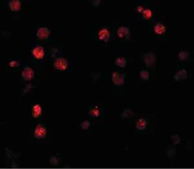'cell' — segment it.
I'll list each match as a JSON object with an SVG mask.
<instances>
[{
    "label": "cell",
    "instance_id": "9",
    "mask_svg": "<svg viewBox=\"0 0 194 169\" xmlns=\"http://www.w3.org/2000/svg\"><path fill=\"white\" fill-rule=\"evenodd\" d=\"M144 62L147 67H153L155 63V54L150 52V53H147L144 56Z\"/></svg>",
    "mask_w": 194,
    "mask_h": 169
},
{
    "label": "cell",
    "instance_id": "12",
    "mask_svg": "<svg viewBox=\"0 0 194 169\" xmlns=\"http://www.w3.org/2000/svg\"><path fill=\"white\" fill-rule=\"evenodd\" d=\"M153 31L157 34H163L166 33V27L161 23H157L153 27Z\"/></svg>",
    "mask_w": 194,
    "mask_h": 169
},
{
    "label": "cell",
    "instance_id": "11",
    "mask_svg": "<svg viewBox=\"0 0 194 169\" xmlns=\"http://www.w3.org/2000/svg\"><path fill=\"white\" fill-rule=\"evenodd\" d=\"M9 7L12 11H18L21 9V2L19 0H12L8 3Z\"/></svg>",
    "mask_w": 194,
    "mask_h": 169
},
{
    "label": "cell",
    "instance_id": "23",
    "mask_svg": "<svg viewBox=\"0 0 194 169\" xmlns=\"http://www.w3.org/2000/svg\"><path fill=\"white\" fill-rule=\"evenodd\" d=\"M49 162L51 164L54 166H57L59 164V160L56 157H51L49 160Z\"/></svg>",
    "mask_w": 194,
    "mask_h": 169
},
{
    "label": "cell",
    "instance_id": "17",
    "mask_svg": "<svg viewBox=\"0 0 194 169\" xmlns=\"http://www.w3.org/2000/svg\"><path fill=\"white\" fill-rule=\"evenodd\" d=\"M143 16L145 20H150L152 18V16H153V13H152L151 10L149 9H145L143 12L142 13Z\"/></svg>",
    "mask_w": 194,
    "mask_h": 169
},
{
    "label": "cell",
    "instance_id": "10",
    "mask_svg": "<svg viewBox=\"0 0 194 169\" xmlns=\"http://www.w3.org/2000/svg\"><path fill=\"white\" fill-rule=\"evenodd\" d=\"M188 77V73L186 70L182 69V70H179L177 73H175V75L174 77V80L175 81H179L181 80H185Z\"/></svg>",
    "mask_w": 194,
    "mask_h": 169
},
{
    "label": "cell",
    "instance_id": "4",
    "mask_svg": "<svg viewBox=\"0 0 194 169\" xmlns=\"http://www.w3.org/2000/svg\"><path fill=\"white\" fill-rule=\"evenodd\" d=\"M34 77V71L33 69L27 66L23 68V70L22 72V77L25 81H31Z\"/></svg>",
    "mask_w": 194,
    "mask_h": 169
},
{
    "label": "cell",
    "instance_id": "18",
    "mask_svg": "<svg viewBox=\"0 0 194 169\" xmlns=\"http://www.w3.org/2000/svg\"><path fill=\"white\" fill-rule=\"evenodd\" d=\"M88 113L90 116H91V117H99L100 115H101L100 110L97 108H95L90 110V111H89Z\"/></svg>",
    "mask_w": 194,
    "mask_h": 169
},
{
    "label": "cell",
    "instance_id": "21",
    "mask_svg": "<svg viewBox=\"0 0 194 169\" xmlns=\"http://www.w3.org/2000/svg\"><path fill=\"white\" fill-rule=\"evenodd\" d=\"M91 123L88 120H83L80 123V127L82 130H87L90 127Z\"/></svg>",
    "mask_w": 194,
    "mask_h": 169
},
{
    "label": "cell",
    "instance_id": "13",
    "mask_svg": "<svg viewBox=\"0 0 194 169\" xmlns=\"http://www.w3.org/2000/svg\"><path fill=\"white\" fill-rule=\"evenodd\" d=\"M42 113V108L40 104H35L32 108V115L34 118H38Z\"/></svg>",
    "mask_w": 194,
    "mask_h": 169
},
{
    "label": "cell",
    "instance_id": "8",
    "mask_svg": "<svg viewBox=\"0 0 194 169\" xmlns=\"http://www.w3.org/2000/svg\"><path fill=\"white\" fill-rule=\"evenodd\" d=\"M98 37L100 40L103 41L104 42L109 41V38H110V32L109 31L106 29V28H103L99 31L98 34Z\"/></svg>",
    "mask_w": 194,
    "mask_h": 169
},
{
    "label": "cell",
    "instance_id": "26",
    "mask_svg": "<svg viewBox=\"0 0 194 169\" xmlns=\"http://www.w3.org/2000/svg\"><path fill=\"white\" fill-rule=\"evenodd\" d=\"M100 3H101V0H98V1L97 0H95V1H93V6L95 7H97Z\"/></svg>",
    "mask_w": 194,
    "mask_h": 169
},
{
    "label": "cell",
    "instance_id": "22",
    "mask_svg": "<svg viewBox=\"0 0 194 169\" xmlns=\"http://www.w3.org/2000/svg\"><path fill=\"white\" fill-rule=\"evenodd\" d=\"M171 141L173 142V144L175 145H177V144H179V142H181L180 137H179V135H171Z\"/></svg>",
    "mask_w": 194,
    "mask_h": 169
},
{
    "label": "cell",
    "instance_id": "7",
    "mask_svg": "<svg viewBox=\"0 0 194 169\" xmlns=\"http://www.w3.org/2000/svg\"><path fill=\"white\" fill-rule=\"evenodd\" d=\"M32 54L35 59H42L45 55V50L42 46H36L32 50Z\"/></svg>",
    "mask_w": 194,
    "mask_h": 169
},
{
    "label": "cell",
    "instance_id": "16",
    "mask_svg": "<svg viewBox=\"0 0 194 169\" xmlns=\"http://www.w3.org/2000/svg\"><path fill=\"white\" fill-rule=\"evenodd\" d=\"M190 57V52L186 51H181L179 53V59L181 61H186Z\"/></svg>",
    "mask_w": 194,
    "mask_h": 169
},
{
    "label": "cell",
    "instance_id": "15",
    "mask_svg": "<svg viewBox=\"0 0 194 169\" xmlns=\"http://www.w3.org/2000/svg\"><path fill=\"white\" fill-rule=\"evenodd\" d=\"M115 64L121 67H125L126 66L127 61L125 57H118L115 59Z\"/></svg>",
    "mask_w": 194,
    "mask_h": 169
},
{
    "label": "cell",
    "instance_id": "25",
    "mask_svg": "<svg viewBox=\"0 0 194 169\" xmlns=\"http://www.w3.org/2000/svg\"><path fill=\"white\" fill-rule=\"evenodd\" d=\"M144 10V8L143 7V6H142V5H139V6H137V8H136V10H137V12L139 13H142Z\"/></svg>",
    "mask_w": 194,
    "mask_h": 169
},
{
    "label": "cell",
    "instance_id": "24",
    "mask_svg": "<svg viewBox=\"0 0 194 169\" xmlns=\"http://www.w3.org/2000/svg\"><path fill=\"white\" fill-rule=\"evenodd\" d=\"M9 65L12 67H16L19 66V62L17 60H12L9 62Z\"/></svg>",
    "mask_w": 194,
    "mask_h": 169
},
{
    "label": "cell",
    "instance_id": "1",
    "mask_svg": "<svg viewBox=\"0 0 194 169\" xmlns=\"http://www.w3.org/2000/svg\"><path fill=\"white\" fill-rule=\"evenodd\" d=\"M53 66L57 70L65 71L68 67V62L64 58H58L55 60Z\"/></svg>",
    "mask_w": 194,
    "mask_h": 169
},
{
    "label": "cell",
    "instance_id": "6",
    "mask_svg": "<svg viewBox=\"0 0 194 169\" xmlns=\"http://www.w3.org/2000/svg\"><path fill=\"white\" fill-rule=\"evenodd\" d=\"M117 35L120 38L128 40L130 37L129 30L127 27L121 26L117 29Z\"/></svg>",
    "mask_w": 194,
    "mask_h": 169
},
{
    "label": "cell",
    "instance_id": "3",
    "mask_svg": "<svg viewBox=\"0 0 194 169\" xmlns=\"http://www.w3.org/2000/svg\"><path fill=\"white\" fill-rule=\"evenodd\" d=\"M112 81L116 86H122L124 84V74H120L118 72H113L111 75Z\"/></svg>",
    "mask_w": 194,
    "mask_h": 169
},
{
    "label": "cell",
    "instance_id": "5",
    "mask_svg": "<svg viewBox=\"0 0 194 169\" xmlns=\"http://www.w3.org/2000/svg\"><path fill=\"white\" fill-rule=\"evenodd\" d=\"M51 34L50 31L48 27H40L37 30L36 32V36L38 37L40 40H46L49 38V35Z\"/></svg>",
    "mask_w": 194,
    "mask_h": 169
},
{
    "label": "cell",
    "instance_id": "19",
    "mask_svg": "<svg viewBox=\"0 0 194 169\" xmlns=\"http://www.w3.org/2000/svg\"><path fill=\"white\" fill-rule=\"evenodd\" d=\"M140 77L144 81H148L150 78V73L147 70H141L140 71Z\"/></svg>",
    "mask_w": 194,
    "mask_h": 169
},
{
    "label": "cell",
    "instance_id": "14",
    "mask_svg": "<svg viewBox=\"0 0 194 169\" xmlns=\"http://www.w3.org/2000/svg\"><path fill=\"white\" fill-rule=\"evenodd\" d=\"M147 125H148V122L144 118L139 119L135 124L136 128L139 130H144L147 127Z\"/></svg>",
    "mask_w": 194,
    "mask_h": 169
},
{
    "label": "cell",
    "instance_id": "2",
    "mask_svg": "<svg viewBox=\"0 0 194 169\" xmlns=\"http://www.w3.org/2000/svg\"><path fill=\"white\" fill-rule=\"evenodd\" d=\"M34 136L37 139H45L47 136V129L40 124L36 126L34 131Z\"/></svg>",
    "mask_w": 194,
    "mask_h": 169
},
{
    "label": "cell",
    "instance_id": "20",
    "mask_svg": "<svg viewBox=\"0 0 194 169\" xmlns=\"http://www.w3.org/2000/svg\"><path fill=\"white\" fill-rule=\"evenodd\" d=\"M133 115V113L132 112V110L130 109H125L124 112L122 113V118H127V117H132Z\"/></svg>",
    "mask_w": 194,
    "mask_h": 169
}]
</instances>
